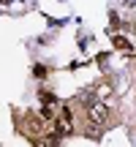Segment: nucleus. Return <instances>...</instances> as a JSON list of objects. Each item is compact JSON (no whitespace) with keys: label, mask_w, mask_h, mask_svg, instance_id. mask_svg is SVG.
<instances>
[{"label":"nucleus","mask_w":136,"mask_h":147,"mask_svg":"<svg viewBox=\"0 0 136 147\" xmlns=\"http://www.w3.org/2000/svg\"><path fill=\"white\" fill-rule=\"evenodd\" d=\"M49 128H52V123H49L41 112H30V109H27L25 115H16V131H19L30 144L36 142V139L46 136Z\"/></svg>","instance_id":"nucleus-1"},{"label":"nucleus","mask_w":136,"mask_h":147,"mask_svg":"<svg viewBox=\"0 0 136 147\" xmlns=\"http://www.w3.org/2000/svg\"><path fill=\"white\" fill-rule=\"evenodd\" d=\"M55 131H57L60 136H71L73 134V109L68 104H60L57 117H55Z\"/></svg>","instance_id":"nucleus-2"},{"label":"nucleus","mask_w":136,"mask_h":147,"mask_svg":"<svg viewBox=\"0 0 136 147\" xmlns=\"http://www.w3.org/2000/svg\"><path fill=\"white\" fill-rule=\"evenodd\" d=\"M90 90H93L95 98H109V95H112V79H104V82H98L95 87H90Z\"/></svg>","instance_id":"nucleus-3"},{"label":"nucleus","mask_w":136,"mask_h":147,"mask_svg":"<svg viewBox=\"0 0 136 147\" xmlns=\"http://www.w3.org/2000/svg\"><path fill=\"white\" fill-rule=\"evenodd\" d=\"M112 47H114V49H120V52H128V55L133 52L131 41H128L125 36H120V33H114V36H112Z\"/></svg>","instance_id":"nucleus-4"},{"label":"nucleus","mask_w":136,"mask_h":147,"mask_svg":"<svg viewBox=\"0 0 136 147\" xmlns=\"http://www.w3.org/2000/svg\"><path fill=\"white\" fill-rule=\"evenodd\" d=\"M38 98H41V104H60V101H57V95H55V93H49V90H44V87H41V93H38Z\"/></svg>","instance_id":"nucleus-5"},{"label":"nucleus","mask_w":136,"mask_h":147,"mask_svg":"<svg viewBox=\"0 0 136 147\" xmlns=\"http://www.w3.org/2000/svg\"><path fill=\"white\" fill-rule=\"evenodd\" d=\"M33 74H36L38 79H44V74H49V68H44V65H36V68H33Z\"/></svg>","instance_id":"nucleus-6"},{"label":"nucleus","mask_w":136,"mask_h":147,"mask_svg":"<svg viewBox=\"0 0 136 147\" xmlns=\"http://www.w3.org/2000/svg\"><path fill=\"white\" fill-rule=\"evenodd\" d=\"M133 30H136V22H133Z\"/></svg>","instance_id":"nucleus-7"}]
</instances>
